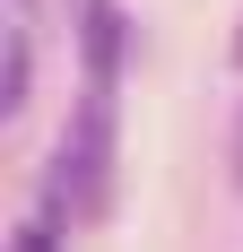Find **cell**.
<instances>
[{"instance_id":"6da1fadb","label":"cell","mask_w":243,"mask_h":252,"mask_svg":"<svg viewBox=\"0 0 243 252\" xmlns=\"http://www.w3.org/2000/svg\"><path fill=\"white\" fill-rule=\"evenodd\" d=\"M104 191H113V87H87L70 113V130H61V148H52V174H44V209H61V218H96Z\"/></svg>"},{"instance_id":"7a4b0ae2","label":"cell","mask_w":243,"mask_h":252,"mask_svg":"<svg viewBox=\"0 0 243 252\" xmlns=\"http://www.w3.org/2000/svg\"><path fill=\"white\" fill-rule=\"evenodd\" d=\"M78 61H87V87H113L122 61H130V18L122 0H78Z\"/></svg>"},{"instance_id":"3957f363","label":"cell","mask_w":243,"mask_h":252,"mask_svg":"<svg viewBox=\"0 0 243 252\" xmlns=\"http://www.w3.org/2000/svg\"><path fill=\"white\" fill-rule=\"evenodd\" d=\"M26 87H35V35H9V70H0V113H26Z\"/></svg>"},{"instance_id":"277c9868","label":"cell","mask_w":243,"mask_h":252,"mask_svg":"<svg viewBox=\"0 0 243 252\" xmlns=\"http://www.w3.org/2000/svg\"><path fill=\"white\" fill-rule=\"evenodd\" d=\"M235 183H243V113H235Z\"/></svg>"},{"instance_id":"5b68a950","label":"cell","mask_w":243,"mask_h":252,"mask_svg":"<svg viewBox=\"0 0 243 252\" xmlns=\"http://www.w3.org/2000/svg\"><path fill=\"white\" fill-rule=\"evenodd\" d=\"M235 70H243V18H235Z\"/></svg>"}]
</instances>
